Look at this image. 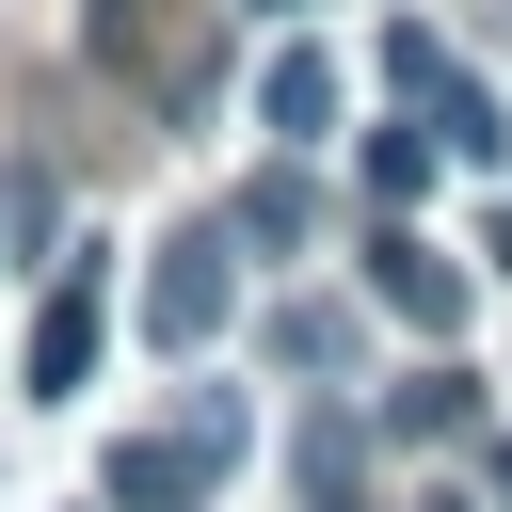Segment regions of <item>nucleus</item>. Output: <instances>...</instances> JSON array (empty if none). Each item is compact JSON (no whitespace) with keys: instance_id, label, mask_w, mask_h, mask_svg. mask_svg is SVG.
Returning <instances> with one entry per match:
<instances>
[{"instance_id":"f257e3e1","label":"nucleus","mask_w":512,"mask_h":512,"mask_svg":"<svg viewBox=\"0 0 512 512\" xmlns=\"http://www.w3.org/2000/svg\"><path fill=\"white\" fill-rule=\"evenodd\" d=\"M224 256H240V224H176V240H160V272H144V336H160V352H208V320H224V288H240Z\"/></svg>"},{"instance_id":"f03ea898","label":"nucleus","mask_w":512,"mask_h":512,"mask_svg":"<svg viewBox=\"0 0 512 512\" xmlns=\"http://www.w3.org/2000/svg\"><path fill=\"white\" fill-rule=\"evenodd\" d=\"M96 320H112V288H96V256H64V272H48V304H32V400H80Z\"/></svg>"},{"instance_id":"7ed1b4c3","label":"nucleus","mask_w":512,"mask_h":512,"mask_svg":"<svg viewBox=\"0 0 512 512\" xmlns=\"http://www.w3.org/2000/svg\"><path fill=\"white\" fill-rule=\"evenodd\" d=\"M368 288H384L416 336H448V320H464V256H448V240H416V224H384V240H368Z\"/></svg>"},{"instance_id":"20e7f679","label":"nucleus","mask_w":512,"mask_h":512,"mask_svg":"<svg viewBox=\"0 0 512 512\" xmlns=\"http://www.w3.org/2000/svg\"><path fill=\"white\" fill-rule=\"evenodd\" d=\"M256 128H272V144H320V128H336V64H320V48H272V64H256Z\"/></svg>"},{"instance_id":"39448f33","label":"nucleus","mask_w":512,"mask_h":512,"mask_svg":"<svg viewBox=\"0 0 512 512\" xmlns=\"http://www.w3.org/2000/svg\"><path fill=\"white\" fill-rule=\"evenodd\" d=\"M192 480H208V448H192V432H128V448H112V496H128V512H176Z\"/></svg>"},{"instance_id":"423d86ee","label":"nucleus","mask_w":512,"mask_h":512,"mask_svg":"<svg viewBox=\"0 0 512 512\" xmlns=\"http://www.w3.org/2000/svg\"><path fill=\"white\" fill-rule=\"evenodd\" d=\"M432 160H448V128H368V208L400 224V208L432 192Z\"/></svg>"},{"instance_id":"0eeeda50","label":"nucleus","mask_w":512,"mask_h":512,"mask_svg":"<svg viewBox=\"0 0 512 512\" xmlns=\"http://www.w3.org/2000/svg\"><path fill=\"white\" fill-rule=\"evenodd\" d=\"M384 432H400V448H448V432H480V400H464V368H416V384L384 400Z\"/></svg>"},{"instance_id":"6e6552de","label":"nucleus","mask_w":512,"mask_h":512,"mask_svg":"<svg viewBox=\"0 0 512 512\" xmlns=\"http://www.w3.org/2000/svg\"><path fill=\"white\" fill-rule=\"evenodd\" d=\"M432 128H448V160H496V176H512V112H496L480 80H448V96H432Z\"/></svg>"},{"instance_id":"1a4fd4ad","label":"nucleus","mask_w":512,"mask_h":512,"mask_svg":"<svg viewBox=\"0 0 512 512\" xmlns=\"http://www.w3.org/2000/svg\"><path fill=\"white\" fill-rule=\"evenodd\" d=\"M240 240H272V256H288V240H304V176H288V160H272V176H256V192H240Z\"/></svg>"},{"instance_id":"9d476101","label":"nucleus","mask_w":512,"mask_h":512,"mask_svg":"<svg viewBox=\"0 0 512 512\" xmlns=\"http://www.w3.org/2000/svg\"><path fill=\"white\" fill-rule=\"evenodd\" d=\"M496 512H512V448H496Z\"/></svg>"},{"instance_id":"9b49d317","label":"nucleus","mask_w":512,"mask_h":512,"mask_svg":"<svg viewBox=\"0 0 512 512\" xmlns=\"http://www.w3.org/2000/svg\"><path fill=\"white\" fill-rule=\"evenodd\" d=\"M320 512H352V496H320Z\"/></svg>"},{"instance_id":"f8f14e48","label":"nucleus","mask_w":512,"mask_h":512,"mask_svg":"<svg viewBox=\"0 0 512 512\" xmlns=\"http://www.w3.org/2000/svg\"><path fill=\"white\" fill-rule=\"evenodd\" d=\"M256 16H288V0H256Z\"/></svg>"},{"instance_id":"ddd939ff","label":"nucleus","mask_w":512,"mask_h":512,"mask_svg":"<svg viewBox=\"0 0 512 512\" xmlns=\"http://www.w3.org/2000/svg\"><path fill=\"white\" fill-rule=\"evenodd\" d=\"M432 512H448V496H432Z\"/></svg>"}]
</instances>
